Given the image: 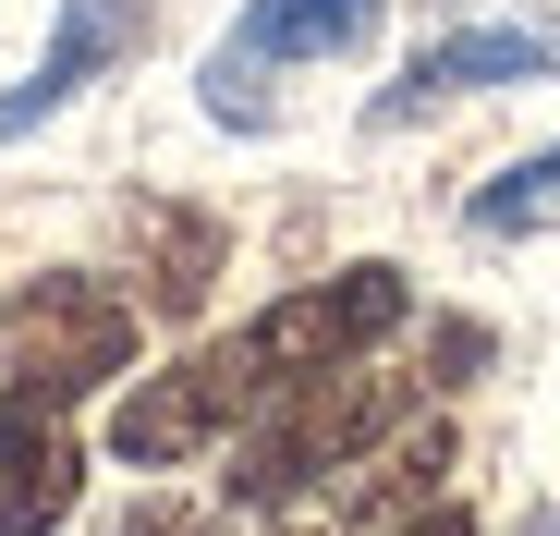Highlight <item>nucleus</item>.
<instances>
[{
    "label": "nucleus",
    "mask_w": 560,
    "mask_h": 536,
    "mask_svg": "<svg viewBox=\"0 0 560 536\" xmlns=\"http://www.w3.org/2000/svg\"><path fill=\"white\" fill-rule=\"evenodd\" d=\"M415 415V391L402 378H378L353 353V366H317V378H293V391H268L256 415H244V452H232V500L244 512H305L329 476H353L378 439Z\"/></svg>",
    "instance_id": "1"
},
{
    "label": "nucleus",
    "mask_w": 560,
    "mask_h": 536,
    "mask_svg": "<svg viewBox=\"0 0 560 536\" xmlns=\"http://www.w3.org/2000/svg\"><path fill=\"white\" fill-rule=\"evenodd\" d=\"M256 403H244V378H232V353L208 341V353H183V366H159V378H135L122 403H110V452L122 464H196L208 439H232Z\"/></svg>",
    "instance_id": "5"
},
{
    "label": "nucleus",
    "mask_w": 560,
    "mask_h": 536,
    "mask_svg": "<svg viewBox=\"0 0 560 536\" xmlns=\"http://www.w3.org/2000/svg\"><path fill=\"white\" fill-rule=\"evenodd\" d=\"M548 208H560V147H536L524 171H500V184L476 196V232H536Z\"/></svg>",
    "instance_id": "10"
},
{
    "label": "nucleus",
    "mask_w": 560,
    "mask_h": 536,
    "mask_svg": "<svg viewBox=\"0 0 560 536\" xmlns=\"http://www.w3.org/2000/svg\"><path fill=\"white\" fill-rule=\"evenodd\" d=\"M378 37V0H244V25L208 49V110L220 123H268V73L293 61H329V49H365Z\"/></svg>",
    "instance_id": "4"
},
{
    "label": "nucleus",
    "mask_w": 560,
    "mask_h": 536,
    "mask_svg": "<svg viewBox=\"0 0 560 536\" xmlns=\"http://www.w3.org/2000/svg\"><path fill=\"white\" fill-rule=\"evenodd\" d=\"M122 256H135V305H147V317H196V305L220 293L232 232H220L208 208H183V196H135V208H122Z\"/></svg>",
    "instance_id": "9"
},
{
    "label": "nucleus",
    "mask_w": 560,
    "mask_h": 536,
    "mask_svg": "<svg viewBox=\"0 0 560 536\" xmlns=\"http://www.w3.org/2000/svg\"><path fill=\"white\" fill-rule=\"evenodd\" d=\"M402 317H415V281H402L390 256H353V268H329V281H293L280 305H256L220 353H232L244 403H268V391H293V378H317V366H353V353H378Z\"/></svg>",
    "instance_id": "2"
},
{
    "label": "nucleus",
    "mask_w": 560,
    "mask_h": 536,
    "mask_svg": "<svg viewBox=\"0 0 560 536\" xmlns=\"http://www.w3.org/2000/svg\"><path fill=\"white\" fill-rule=\"evenodd\" d=\"M110 536H232V524H220L208 500H135V512H122Z\"/></svg>",
    "instance_id": "11"
},
{
    "label": "nucleus",
    "mask_w": 560,
    "mask_h": 536,
    "mask_svg": "<svg viewBox=\"0 0 560 536\" xmlns=\"http://www.w3.org/2000/svg\"><path fill=\"white\" fill-rule=\"evenodd\" d=\"M85 500V452H73V403L49 391H0V536H49Z\"/></svg>",
    "instance_id": "6"
},
{
    "label": "nucleus",
    "mask_w": 560,
    "mask_h": 536,
    "mask_svg": "<svg viewBox=\"0 0 560 536\" xmlns=\"http://www.w3.org/2000/svg\"><path fill=\"white\" fill-rule=\"evenodd\" d=\"M390 536H476V512H463V500H427V512H402Z\"/></svg>",
    "instance_id": "12"
},
{
    "label": "nucleus",
    "mask_w": 560,
    "mask_h": 536,
    "mask_svg": "<svg viewBox=\"0 0 560 536\" xmlns=\"http://www.w3.org/2000/svg\"><path fill=\"white\" fill-rule=\"evenodd\" d=\"M135 329H147L135 293L85 281V268H37V281H13V305H0V366H13V391L85 403L98 378L135 366Z\"/></svg>",
    "instance_id": "3"
},
{
    "label": "nucleus",
    "mask_w": 560,
    "mask_h": 536,
    "mask_svg": "<svg viewBox=\"0 0 560 536\" xmlns=\"http://www.w3.org/2000/svg\"><path fill=\"white\" fill-rule=\"evenodd\" d=\"M293 536H329V524H293Z\"/></svg>",
    "instance_id": "13"
},
{
    "label": "nucleus",
    "mask_w": 560,
    "mask_h": 536,
    "mask_svg": "<svg viewBox=\"0 0 560 536\" xmlns=\"http://www.w3.org/2000/svg\"><path fill=\"white\" fill-rule=\"evenodd\" d=\"M135 49H147V0H61V25H49L37 73L0 98V147H13V135H37L49 110H73L85 85H98L110 61H135Z\"/></svg>",
    "instance_id": "8"
},
{
    "label": "nucleus",
    "mask_w": 560,
    "mask_h": 536,
    "mask_svg": "<svg viewBox=\"0 0 560 536\" xmlns=\"http://www.w3.org/2000/svg\"><path fill=\"white\" fill-rule=\"evenodd\" d=\"M560 61V37L548 25H463V37H439V49H415L402 61V85H390V98L378 110H365V123H427V110H451V98H488V85H536Z\"/></svg>",
    "instance_id": "7"
}]
</instances>
